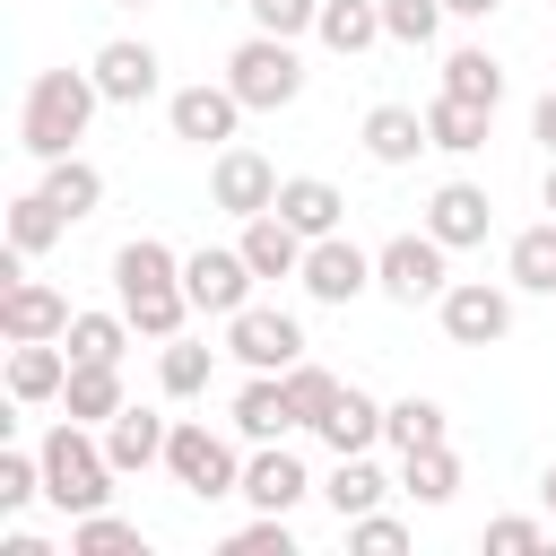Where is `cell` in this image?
<instances>
[{
	"label": "cell",
	"mask_w": 556,
	"mask_h": 556,
	"mask_svg": "<svg viewBox=\"0 0 556 556\" xmlns=\"http://www.w3.org/2000/svg\"><path fill=\"white\" fill-rule=\"evenodd\" d=\"M208 374H217V348H200V339H165V356H156L165 400H200V391H208Z\"/></svg>",
	"instance_id": "36"
},
{
	"label": "cell",
	"mask_w": 556,
	"mask_h": 556,
	"mask_svg": "<svg viewBox=\"0 0 556 556\" xmlns=\"http://www.w3.org/2000/svg\"><path fill=\"white\" fill-rule=\"evenodd\" d=\"M434 313H443V339H452V348H495V339L513 330V295L486 287V278H452V287L434 295Z\"/></svg>",
	"instance_id": "9"
},
{
	"label": "cell",
	"mask_w": 556,
	"mask_h": 556,
	"mask_svg": "<svg viewBox=\"0 0 556 556\" xmlns=\"http://www.w3.org/2000/svg\"><path fill=\"white\" fill-rule=\"evenodd\" d=\"M226 87L243 96V113H278V104L304 96V61H295L287 35H261V26H252V35L226 52Z\"/></svg>",
	"instance_id": "4"
},
{
	"label": "cell",
	"mask_w": 556,
	"mask_h": 556,
	"mask_svg": "<svg viewBox=\"0 0 556 556\" xmlns=\"http://www.w3.org/2000/svg\"><path fill=\"white\" fill-rule=\"evenodd\" d=\"M208 200L226 208V217H261L269 200H278V165L261 156V148H217V165H208Z\"/></svg>",
	"instance_id": "12"
},
{
	"label": "cell",
	"mask_w": 556,
	"mask_h": 556,
	"mask_svg": "<svg viewBox=\"0 0 556 556\" xmlns=\"http://www.w3.org/2000/svg\"><path fill=\"white\" fill-rule=\"evenodd\" d=\"M165 434H174V426H165L156 408H122V417L104 426V452H113V469L130 478V469H148V460H165Z\"/></svg>",
	"instance_id": "27"
},
{
	"label": "cell",
	"mask_w": 556,
	"mask_h": 556,
	"mask_svg": "<svg viewBox=\"0 0 556 556\" xmlns=\"http://www.w3.org/2000/svg\"><path fill=\"white\" fill-rule=\"evenodd\" d=\"M165 122H174V139H191V148H226L235 139V122H243V96L217 78H191V87H174L165 96Z\"/></svg>",
	"instance_id": "10"
},
{
	"label": "cell",
	"mask_w": 556,
	"mask_h": 556,
	"mask_svg": "<svg viewBox=\"0 0 556 556\" xmlns=\"http://www.w3.org/2000/svg\"><path fill=\"white\" fill-rule=\"evenodd\" d=\"M43 200H52V208L78 226V217H96V208H104V174H96V165L70 148V156H52V165H43Z\"/></svg>",
	"instance_id": "26"
},
{
	"label": "cell",
	"mask_w": 556,
	"mask_h": 556,
	"mask_svg": "<svg viewBox=\"0 0 556 556\" xmlns=\"http://www.w3.org/2000/svg\"><path fill=\"white\" fill-rule=\"evenodd\" d=\"M113 9H156V0H113Z\"/></svg>",
	"instance_id": "48"
},
{
	"label": "cell",
	"mask_w": 556,
	"mask_h": 556,
	"mask_svg": "<svg viewBox=\"0 0 556 556\" xmlns=\"http://www.w3.org/2000/svg\"><path fill=\"white\" fill-rule=\"evenodd\" d=\"M486 122H495V113H486V104H460V96H434V104H426V139H434L443 156H478V148H486Z\"/></svg>",
	"instance_id": "29"
},
{
	"label": "cell",
	"mask_w": 556,
	"mask_h": 556,
	"mask_svg": "<svg viewBox=\"0 0 556 556\" xmlns=\"http://www.w3.org/2000/svg\"><path fill=\"white\" fill-rule=\"evenodd\" d=\"M443 9H452V17H495L504 0H443Z\"/></svg>",
	"instance_id": "45"
},
{
	"label": "cell",
	"mask_w": 556,
	"mask_h": 556,
	"mask_svg": "<svg viewBox=\"0 0 556 556\" xmlns=\"http://www.w3.org/2000/svg\"><path fill=\"white\" fill-rule=\"evenodd\" d=\"M182 295H191V313L235 321V313L252 304V261H243V243H235V252H217V243L182 252Z\"/></svg>",
	"instance_id": "7"
},
{
	"label": "cell",
	"mask_w": 556,
	"mask_h": 556,
	"mask_svg": "<svg viewBox=\"0 0 556 556\" xmlns=\"http://www.w3.org/2000/svg\"><path fill=\"white\" fill-rule=\"evenodd\" d=\"M269 208H278V217H287V226H295L304 243H313V235H339V217H348V200H339V182H321V174H287Z\"/></svg>",
	"instance_id": "18"
},
{
	"label": "cell",
	"mask_w": 556,
	"mask_h": 556,
	"mask_svg": "<svg viewBox=\"0 0 556 556\" xmlns=\"http://www.w3.org/2000/svg\"><path fill=\"white\" fill-rule=\"evenodd\" d=\"M339 530H348V547H356V556H400V547H408V521H391L382 504H374V513H356V521H339Z\"/></svg>",
	"instance_id": "40"
},
{
	"label": "cell",
	"mask_w": 556,
	"mask_h": 556,
	"mask_svg": "<svg viewBox=\"0 0 556 556\" xmlns=\"http://www.w3.org/2000/svg\"><path fill=\"white\" fill-rule=\"evenodd\" d=\"M35 452H43V504H52V513L78 521V513H104V504H113V478H122V469H113L104 434H87L78 417H61Z\"/></svg>",
	"instance_id": "3"
},
{
	"label": "cell",
	"mask_w": 556,
	"mask_h": 556,
	"mask_svg": "<svg viewBox=\"0 0 556 556\" xmlns=\"http://www.w3.org/2000/svg\"><path fill=\"white\" fill-rule=\"evenodd\" d=\"M70 348L61 339H9V400H61Z\"/></svg>",
	"instance_id": "20"
},
{
	"label": "cell",
	"mask_w": 556,
	"mask_h": 556,
	"mask_svg": "<svg viewBox=\"0 0 556 556\" xmlns=\"http://www.w3.org/2000/svg\"><path fill=\"white\" fill-rule=\"evenodd\" d=\"M443 252H452V243H434V235H391V243L374 252V287H382L391 304H434V295L452 287Z\"/></svg>",
	"instance_id": "6"
},
{
	"label": "cell",
	"mask_w": 556,
	"mask_h": 556,
	"mask_svg": "<svg viewBox=\"0 0 556 556\" xmlns=\"http://www.w3.org/2000/svg\"><path fill=\"white\" fill-rule=\"evenodd\" d=\"M61 235H70V217H61V208H52V200H43V182H35V191H17V200H9V243H17V252H26V261H35V252H52V243H61Z\"/></svg>",
	"instance_id": "33"
},
{
	"label": "cell",
	"mask_w": 556,
	"mask_h": 556,
	"mask_svg": "<svg viewBox=\"0 0 556 556\" xmlns=\"http://www.w3.org/2000/svg\"><path fill=\"white\" fill-rule=\"evenodd\" d=\"M339 61H356L365 43H382V0H321V26H313Z\"/></svg>",
	"instance_id": "31"
},
{
	"label": "cell",
	"mask_w": 556,
	"mask_h": 556,
	"mask_svg": "<svg viewBox=\"0 0 556 556\" xmlns=\"http://www.w3.org/2000/svg\"><path fill=\"white\" fill-rule=\"evenodd\" d=\"M382 443H400V452H426V443H452V417H443V400H391L382 408Z\"/></svg>",
	"instance_id": "32"
},
{
	"label": "cell",
	"mask_w": 556,
	"mask_h": 556,
	"mask_svg": "<svg viewBox=\"0 0 556 556\" xmlns=\"http://www.w3.org/2000/svg\"><path fill=\"white\" fill-rule=\"evenodd\" d=\"M530 139H539V148H547V156H556V87H547V96H539V104H530Z\"/></svg>",
	"instance_id": "44"
},
{
	"label": "cell",
	"mask_w": 556,
	"mask_h": 556,
	"mask_svg": "<svg viewBox=\"0 0 556 556\" xmlns=\"http://www.w3.org/2000/svg\"><path fill=\"white\" fill-rule=\"evenodd\" d=\"M243 9H252V26H261V35H287V43L321 26V0H243Z\"/></svg>",
	"instance_id": "41"
},
{
	"label": "cell",
	"mask_w": 556,
	"mask_h": 556,
	"mask_svg": "<svg viewBox=\"0 0 556 556\" xmlns=\"http://www.w3.org/2000/svg\"><path fill=\"white\" fill-rule=\"evenodd\" d=\"M70 556H148V539H139V521H122L104 504V513H78L70 521Z\"/></svg>",
	"instance_id": "34"
},
{
	"label": "cell",
	"mask_w": 556,
	"mask_h": 556,
	"mask_svg": "<svg viewBox=\"0 0 556 556\" xmlns=\"http://www.w3.org/2000/svg\"><path fill=\"white\" fill-rule=\"evenodd\" d=\"M226 356L252 365V374H287V365L304 356V321L278 313V304H243V313L226 321Z\"/></svg>",
	"instance_id": "8"
},
{
	"label": "cell",
	"mask_w": 556,
	"mask_h": 556,
	"mask_svg": "<svg viewBox=\"0 0 556 556\" xmlns=\"http://www.w3.org/2000/svg\"><path fill=\"white\" fill-rule=\"evenodd\" d=\"M547 208H556V156H547Z\"/></svg>",
	"instance_id": "47"
},
{
	"label": "cell",
	"mask_w": 556,
	"mask_h": 556,
	"mask_svg": "<svg viewBox=\"0 0 556 556\" xmlns=\"http://www.w3.org/2000/svg\"><path fill=\"white\" fill-rule=\"evenodd\" d=\"M443 17H452L443 0H382V35H391V43H434Z\"/></svg>",
	"instance_id": "39"
},
{
	"label": "cell",
	"mask_w": 556,
	"mask_h": 556,
	"mask_svg": "<svg viewBox=\"0 0 556 556\" xmlns=\"http://www.w3.org/2000/svg\"><path fill=\"white\" fill-rule=\"evenodd\" d=\"M226 547H235V556H295V530H287V513H261V521H243Z\"/></svg>",
	"instance_id": "42"
},
{
	"label": "cell",
	"mask_w": 556,
	"mask_h": 556,
	"mask_svg": "<svg viewBox=\"0 0 556 556\" xmlns=\"http://www.w3.org/2000/svg\"><path fill=\"white\" fill-rule=\"evenodd\" d=\"M313 434H321V443H330V452H374V443H382V400H374V391H356V382H348V391H339V400H330V417H321V426H313Z\"/></svg>",
	"instance_id": "23"
},
{
	"label": "cell",
	"mask_w": 556,
	"mask_h": 556,
	"mask_svg": "<svg viewBox=\"0 0 556 556\" xmlns=\"http://www.w3.org/2000/svg\"><path fill=\"white\" fill-rule=\"evenodd\" d=\"M304 417H295V400H287V374H252L243 391H235V434L243 443H287Z\"/></svg>",
	"instance_id": "16"
},
{
	"label": "cell",
	"mask_w": 556,
	"mask_h": 556,
	"mask_svg": "<svg viewBox=\"0 0 556 556\" xmlns=\"http://www.w3.org/2000/svg\"><path fill=\"white\" fill-rule=\"evenodd\" d=\"M96 87H104V104H148L156 87H165V61H156V43H139V35H113V43H96Z\"/></svg>",
	"instance_id": "13"
},
{
	"label": "cell",
	"mask_w": 556,
	"mask_h": 556,
	"mask_svg": "<svg viewBox=\"0 0 556 556\" xmlns=\"http://www.w3.org/2000/svg\"><path fill=\"white\" fill-rule=\"evenodd\" d=\"M443 96H460V104H504V61L495 52H478V43H460V52H443Z\"/></svg>",
	"instance_id": "28"
},
{
	"label": "cell",
	"mask_w": 556,
	"mask_h": 556,
	"mask_svg": "<svg viewBox=\"0 0 556 556\" xmlns=\"http://www.w3.org/2000/svg\"><path fill=\"white\" fill-rule=\"evenodd\" d=\"M243 261H252V278H304V235L278 217V208H261V217H243Z\"/></svg>",
	"instance_id": "19"
},
{
	"label": "cell",
	"mask_w": 556,
	"mask_h": 556,
	"mask_svg": "<svg viewBox=\"0 0 556 556\" xmlns=\"http://www.w3.org/2000/svg\"><path fill=\"white\" fill-rule=\"evenodd\" d=\"M165 469H174V486H182V495H200V504L243 495V460H235V443H226V434H208L200 417H182V426L165 434Z\"/></svg>",
	"instance_id": "5"
},
{
	"label": "cell",
	"mask_w": 556,
	"mask_h": 556,
	"mask_svg": "<svg viewBox=\"0 0 556 556\" xmlns=\"http://www.w3.org/2000/svg\"><path fill=\"white\" fill-rule=\"evenodd\" d=\"M417 148H434L417 104H374V113H365V156H374V165H408Z\"/></svg>",
	"instance_id": "21"
},
{
	"label": "cell",
	"mask_w": 556,
	"mask_h": 556,
	"mask_svg": "<svg viewBox=\"0 0 556 556\" xmlns=\"http://www.w3.org/2000/svg\"><path fill=\"white\" fill-rule=\"evenodd\" d=\"M339 391H348V382H339V374H321V365H304V356H295V365H287V400H295V417H304V426H321V417H330V400H339Z\"/></svg>",
	"instance_id": "37"
},
{
	"label": "cell",
	"mask_w": 556,
	"mask_h": 556,
	"mask_svg": "<svg viewBox=\"0 0 556 556\" xmlns=\"http://www.w3.org/2000/svg\"><path fill=\"white\" fill-rule=\"evenodd\" d=\"M70 330V295L43 287V278H17L0 287V339H61Z\"/></svg>",
	"instance_id": "15"
},
{
	"label": "cell",
	"mask_w": 556,
	"mask_h": 556,
	"mask_svg": "<svg viewBox=\"0 0 556 556\" xmlns=\"http://www.w3.org/2000/svg\"><path fill=\"white\" fill-rule=\"evenodd\" d=\"M61 408L78 417V426H113L130 400H122V365H70V382H61Z\"/></svg>",
	"instance_id": "22"
},
{
	"label": "cell",
	"mask_w": 556,
	"mask_h": 556,
	"mask_svg": "<svg viewBox=\"0 0 556 556\" xmlns=\"http://www.w3.org/2000/svg\"><path fill=\"white\" fill-rule=\"evenodd\" d=\"M400 495H408V504H426V513H434V504H452V495H460V452H452V443L400 452Z\"/></svg>",
	"instance_id": "24"
},
{
	"label": "cell",
	"mask_w": 556,
	"mask_h": 556,
	"mask_svg": "<svg viewBox=\"0 0 556 556\" xmlns=\"http://www.w3.org/2000/svg\"><path fill=\"white\" fill-rule=\"evenodd\" d=\"M382 495H391V478L374 469V452H339V469L321 478V504H330L339 521H356V513H374Z\"/></svg>",
	"instance_id": "25"
},
{
	"label": "cell",
	"mask_w": 556,
	"mask_h": 556,
	"mask_svg": "<svg viewBox=\"0 0 556 556\" xmlns=\"http://www.w3.org/2000/svg\"><path fill=\"white\" fill-rule=\"evenodd\" d=\"M504 269H513V287H530V295H556V217H547V226H521L513 252H504Z\"/></svg>",
	"instance_id": "35"
},
{
	"label": "cell",
	"mask_w": 556,
	"mask_h": 556,
	"mask_svg": "<svg viewBox=\"0 0 556 556\" xmlns=\"http://www.w3.org/2000/svg\"><path fill=\"white\" fill-rule=\"evenodd\" d=\"M486 547H495V556H530V547H547V521L504 513V521H486Z\"/></svg>",
	"instance_id": "43"
},
{
	"label": "cell",
	"mask_w": 556,
	"mask_h": 556,
	"mask_svg": "<svg viewBox=\"0 0 556 556\" xmlns=\"http://www.w3.org/2000/svg\"><path fill=\"white\" fill-rule=\"evenodd\" d=\"M374 287V252L348 243V235H313L304 243V295L313 304H356Z\"/></svg>",
	"instance_id": "11"
},
{
	"label": "cell",
	"mask_w": 556,
	"mask_h": 556,
	"mask_svg": "<svg viewBox=\"0 0 556 556\" xmlns=\"http://www.w3.org/2000/svg\"><path fill=\"white\" fill-rule=\"evenodd\" d=\"M486 226H495V200H486L478 182H443V191L426 200V235H434V243H452V252L486 243Z\"/></svg>",
	"instance_id": "14"
},
{
	"label": "cell",
	"mask_w": 556,
	"mask_h": 556,
	"mask_svg": "<svg viewBox=\"0 0 556 556\" xmlns=\"http://www.w3.org/2000/svg\"><path fill=\"white\" fill-rule=\"evenodd\" d=\"M243 495L261 504V513H295L304 495H321L313 478H304V460L287 452V443H261L252 460H243Z\"/></svg>",
	"instance_id": "17"
},
{
	"label": "cell",
	"mask_w": 556,
	"mask_h": 556,
	"mask_svg": "<svg viewBox=\"0 0 556 556\" xmlns=\"http://www.w3.org/2000/svg\"><path fill=\"white\" fill-rule=\"evenodd\" d=\"M113 295H122L130 330H148V339H182L191 295H182V252H174V243L130 235V243L113 252Z\"/></svg>",
	"instance_id": "1"
},
{
	"label": "cell",
	"mask_w": 556,
	"mask_h": 556,
	"mask_svg": "<svg viewBox=\"0 0 556 556\" xmlns=\"http://www.w3.org/2000/svg\"><path fill=\"white\" fill-rule=\"evenodd\" d=\"M35 495H43V452H17L9 443L0 452V513H26Z\"/></svg>",
	"instance_id": "38"
},
{
	"label": "cell",
	"mask_w": 556,
	"mask_h": 556,
	"mask_svg": "<svg viewBox=\"0 0 556 556\" xmlns=\"http://www.w3.org/2000/svg\"><path fill=\"white\" fill-rule=\"evenodd\" d=\"M61 348H70V365H122V348H130V313H70Z\"/></svg>",
	"instance_id": "30"
},
{
	"label": "cell",
	"mask_w": 556,
	"mask_h": 556,
	"mask_svg": "<svg viewBox=\"0 0 556 556\" xmlns=\"http://www.w3.org/2000/svg\"><path fill=\"white\" fill-rule=\"evenodd\" d=\"M96 104H104V87H96V70H35L26 78V104H17V148L26 156H70L78 139H87V122H96Z\"/></svg>",
	"instance_id": "2"
},
{
	"label": "cell",
	"mask_w": 556,
	"mask_h": 556,
	"mask_svg": "<svg viewBox=\"0 0 556 556\" xmlns=\"http://www.w3.org/2000/svg\"><path fill=\"white\" fill-rule=\"evenodd\" d=\"M539 504H547V513H556V460H547V478H539Z\"/></svg>",
	"instance_id": "46"
}]
</instances>
